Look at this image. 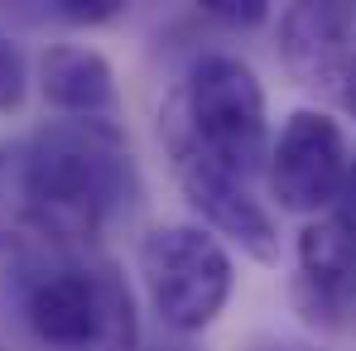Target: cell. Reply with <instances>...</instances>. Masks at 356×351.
Instances as JSON below:
<instances>
[{
    "instance_id": "6da1fadb",
    "label": "cell",
    "mask_w": 356,
    "mask_h": 351,
    "mask_svg": "<svg viewBox=\"0 0 356 351\" xmlns=\"http://www.w3.org/2000/svg\"><path fill=\"white\" fill-rule=\"evenodd\" d=\"M29 250H82L140 193L130 140L111 116H58L15 145Z\"/></svg>"
},
{
    "instance_id": "7a4b0ae2",
    "label": "cell",
    "mask_w": 356,
    "mask_h": 351,
    "mask_svg": "<svg viewBox=\"0 0 356 351\" xmlns=\"http://www.w3.org/2000/svg\"><path fill=\"white\" fill-rule=\"evenodd\" d=\"M174 111L207 159H217L222 169H232L245 183L265 174V159H270L265 87L241 58L232 54L197 58L183 92L174 97Z\"/></svg>"
},
{
    "instance_id": "3957f363",
    "label": "cell",
    "mask_w": 356,
    "mask_h": 351,
    "mask_svg": "<svg viewBox=\"0 0 356 351\" xmlns=\"http://www.w3.org/2000/svg\"><path fill=\"white\" fill-rule=\"evenodd\" d=\"M140 279L149 293V308L174 332H202L227 308L236 270L232 255L207 227L169 222L140 240Z\"/></svg>"
},
{
    "instance_id": "277c9868",
    "label": "cell",
    "mask_w": 356,
    "mask_h": 351,
    "mask_svg": "<svg viewBox=\"0 0 356 351\" xmlns=\"http://www.w3.org/2000/svg\"><path fill=\"white\" fill-rule=\"evenodd\" d=\"M164 145H169L174 178H178V188H183V197L193 202V212H202V222L212 227V236H227V240H236L250 260L275 265V260H280L275 217L265 212V202L250 193L245 178H236L232 169H222L217 159H207V154L197 149V140H193L188 125L178 120L174 101H169V111H164Z\"/></svg>"
},
{
    "instance_id": "5b68a950",
    "label": "cell",
    "mask_w": 356,
    "mask_h": 351,
    "mask_svg": "<svg viewBox=\"0 0 356 351\" xmlns=\"http://www.w3.org/2000/svg\"><path fill=\"white\" fill-rule=\"evenodd\" d=\"M347 130L327 111H313L303 106L284 120L280 140L270 145V159H265V178H270V193L284 212L298 217H323L332 202H337V188L347 174Z\"/></svg>"
},
{
    "instance_id": "8992f818",
    "label": "cell",
    "mask_w": 356,
    "mask_h": 351,
    "mask_svg": "<svg viewBox=\"0 0 356 351\" xmlns=\"http://www.w3.org/2000/svg\"><path fill=\"white\" fill-rule=\"evenodd\" d=\"M280 58L303 87L347 92L356 82V10L342 0H308L280 15Z\"/></svg>"
},
{
    "instance_id": "52a82bcc",
    "label": "cell",
    "mask_w": 356,
    "mask_h": 351,
    "mask_svg": "<svg viewBox=\"0 0 356 351\" xmlns=\"http://www.w3.org/2000/svg\"><path fill=\"white\" fill-rule=\"evenodd\" d=\"M294 308L313 327H347L356 313V236L332 217H313L294 245Z\"/></svg>"
},
{
    "instance_id": "ba28073f",
    "label": "cell",
    "mask_w": 356,
    "mask_h": 351,
    "mask_svg": "<svg viewBox=\"0 0 356 351\" xmlns=\"http://www.w3.org/2000/svg\"><path fill=\"white\" fill-rule=\"evenodd\" d=\"M24 318L39 342L63 351H87L102 327V279L82 265H54L24 293Z\"/></svg>"
},
{
    "instance_id": "9c48e42d",
    "label": "cell",
    "mask_w": 356,
    "mask_h": 351,
    "mask_svg": "<svg viewBox=\"0 0 356 351\" xmlns=\"http://www.w3.org/2000/svg\"><path fill=\"white\" fill-rule=\"evenodd\" d=\"M39 92L58 116H111L116 72L87 44H54L39 58Z\"/></svg>"
},
{
    "instance_id": "30bf717a",
    "label": "cell",
    "mask_w": 356,
    "mask_h": 351,
    "mask_svg": "<svg viewBox=\"0 0 356 351\" xmlns=\"http://www.w3.org/2000/svg\"><path fill=\"white\" fill-rule=\"evenodd\" d=\"M97 279H102V327H97V342L87 351H145L135 293L125 284V275L116 265H97Z\"/></svg>"
},
{
    "instance_id": "8fae6325",
    "label": "cell",
    "mask_w": 356,
    "mask_h": 351,
    "mask_svg": "<svg viewBox=\"0 0 356 351\" xmlns=\"http://www.w3.org/2000/svg\"><path fill=\"white\" fill-rule=\"evenodd\" d=\"M0 245H29V217H24V193H19V159L15 145H0Z\"/></svg>"
},
{
    "instance_id": "7c38bea8",
    "label": "cell",
    "mask_w": 356,
    "mask_h": 351,
    "mask_svg": "<svg viewBox=\"0 0 356 351\" xmlns=\"http://www.w3.org/2000/svg\"><path fill=\"white\" fill-rule=\"evenodd\" d=\"M24 92H29L24 54L0 34V111H19V106H24Z\"/></svg>"
},
{
    "instance_id": "4fadbf2b",
    "label": "cell",
    "mask_w": 356,
    "mask_h": 351,
    "mask_svg": "<svg viewBox=\"0 0 356 351\" xmlns=\"http://www.w3.org/2000/svg\"><path fill=\"white\" fill-rule=\"evenodd\" d=\"M202 15L232 24V29H250V24H265L270 19V5L265 0H202Z\"/></svg>"
},
{
    "instance_id": "5bb4252c",
    "label": "cell",
    "mask_w": 356,
    "mask_h": 351,
    "mask_svg": "<svg viewBox=\"0 0 356 351\" xmlns=\"http://www.w3.org/2000/svg\"><path fill=\"white\" fill-rule=\"evenodd\" d=\"M54 15L67 24H106L120 15V0H58Z\"/></svg>"
},
{
    "instance_id": "9a60e30c",
    "label": "cell",
    "mask_w": 356,
    "mask_h": 351,
    "mask_svg": "<svg viewBox=\"0 0 356 351\" xmlns=\"http://www.w3.org/2000/svg\"><path fill=\"white\" fill-rule=\"evenodd\" d=\"M332 222L342 231L356 236V154L347 159V174H342V188H337V202H332Z\"/></svg>"
},
{
    "instance_id": "2e32d148",
    "label": "cell",
    "mask_w": 356,
    "mask_h": 351,
    "mask_svg": "<svg viewBox=\"0 0 356 351\" xmlns=\"http://www.w3.org/2000/svg\"><path fill=\"white\" fill-rule=\"evenodd\" d=\"M245 351H318L308 347V342H294V337H255Z\"/></svg>"
}]
</instances>
